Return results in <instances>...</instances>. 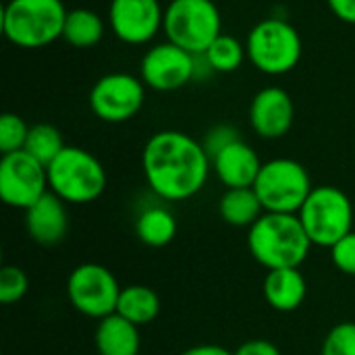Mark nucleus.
I'll return each instance as SVG.
<instances>
[{
    "mask_svg": "<svg viewBox=\"0 0 355 355\" xmlns=\"http://www.w3.org/2000/svg\"><path fill=\"white\" fill-rule=\"evenodd\" d=\"M212 160L202 141L177 131L154 133L141 152V171L148 187L164 202H185L198 196L210 175Z\"/></svg>",
    "mask_w": 355,
    "mask_h": 355,
    "instance_id": "obj_1",
    "label": "nucleus"
},
{
    "mask_svg": "<svg viewBox=\"0 0 355 355\" xmlns=\"http://www.w3.org/2000/svg\"><path fill=\"white\" fill-rule=\"evenodd\" d=\"M248 248L266 270L300 268L314 248L297 214L264 212L248 231Z\"/></svg>",
    "mask_w": 355,
    "mask_h": 355,
    "instance_id": "obj_2",
    "label": "nucleus"
},
{
    "mask_svg": "<svg viewBox=\"0 0 355 355\" xmlns=\"http://www.w3.org/2000/svg\"><path fill=\"white\" fill-rule=\"evenodd\" d=\"M67 12L62 0H8L2 10V33L21 50L46 48L62 37Z\"/></svg>",
    "mask_w": 355,
    "mask_h": 355,
    "instance_id": "obj_3",
    "label": "nucleus"
},
{
    "mask_svg": "<svg viewBox=\"0 0 355 355\" xmlns=\"http://www.w3.org/2000/svg\"><path fill=\"white\" fill-rule=\"evenodd\" d=\"M104 164L87 150L67 146L48 164V187L67 204L96 202L106 189Z\"/></svg>",
    "mask_w": 355,
    "mask_h": 355,
    "instance_id": "obj_4",
    "label": "nucleus"
},
{
    "mask_svg": "<svg viewBox=\"0 0 355 355\" xmlns=\"http://www.w3.org/2000/svg\"><path fill=\"white\" fill-rule=\"evenodd\" d=\"M250 62L264 75L279 77L293 71L302 60L300 31L281 17H266L258 21L245 40Z\"/></svg>",
    "mask_w": 355,
    "mask_h": 355,
    "instance_id": "obj_5",
    "label": "nucleus"
},
{
    "mask_svg": "<svg viewBox=\"0 0 355 355\" xmlns=\"http://www.w3.org/2000/svg\"><path fill=\"white\" fill-rule=\"evenodd\" d=\"M162 31L175 46L191 54H204L223 33L216 0H171L164 8Z\"/></svg>",
    "mask_w": 355,
    "mask_h": 355,
    "instance_id": "obj_6",
    "label": "nucleus"
},
{
    "mask_svg": "<svg viewBox=\"0 0 355 355\" xmlns=\"http://www.w3.org/2000/svg\"><path fill=\"white\" fill-rule=\"evenodd\" d=\"M312 245L333 248L354 231V204L349 196L333 185L314 187L297 212Z\"/></svg>",
    "mask_w": 355,
    "mask_h": 355,
    "instance_id": "obj_7",
    "label": "nucleus"
},
{
    "mask_svg": "<svg viewBox=\"0 0 355 355\" xmlns=\"http://www.w3.org/2000/svg\"><path fill=\"white\" fill-rule=\"evenodd\" d=\"M312 189L310 173L293 158H272L264 162L254 183L264 212L277 214H297Z\"/></svg>",
    "mask_w": 355,
    "mask_h": 355,
    "instance_id": "obj_8",
    "label": "nucleus"
},
{
    "mask_svg": "<svg viewBox=\"0 0 355 355\" xmlns=\"http://www.w3.org/2000/svg\"><path fill=\"white\" fill-rule=\"evenodd\" d=\"M121 289L116 277L96 262L79 264L67 279V297L71 306L79 314L96 320L116 312Z\"/></svg>",
    "mask_w": 355,
    "mask_h": 355,
    "instance_id": "obj_9",
    "label": "nucleus"
},
{
    "mask_svg": "<svg viewBox=\"0 0 355 355\" xmlns=\"http://www.w3.org/2000/svg\"><path fill=\"white\" fill-rule=\"evenodd\" d=\"M146 100V83L131 73L102 75L89 89V108L104 123H125L133 119Z\"/></svg>",
    "mask_w": 355,
    "mask_h": 355,
    "instance_id": "obj_10",
    "label": "nucleus"
},
{
    "mask_svg": "<svg viewBox=\"0 0 355 355\" xmlns=\"http://www.w3.org/2000/svg\"><path fill=\"white\" fill-rule=\"evenodd\" d=\"M48 187V168L25 150L2 154L0 158V198L6 206L27 210Z\"/></svg>",
    "mask_w": 355,
    "mask_h": 355,
    "instance_id": "obj_11",
    "label": "nucleus"
},
{
    "mask_svg": "<svg viewBox=\"0 0 355 355\" xmlns=\"http://www.w3.org/2000/svg\"><path fill=\"white\" fill-rule=\"evenodd\" d=\"M139 77L146 87L156 92H175L196 79V54L173 42L154 44L139 62Z\"/></svg>",
    "mask_w": 355,
    "mask_h": 355,
    "instance_id": "obj_12",
    "label": "nucleus"
},
{
    "mask_svg": "<svg viewBox=\"0 0 355 355\" xmlns=\"http://www.w3.org/2000/svg\"><path fill=\"white\" fill-rule=\"evenodd\" d=\"M164 25V8L160 0H110L108 27L129 46L150 44Z\"/></svg>",
    "mask_w": 355,
    "mask_h": 355,
    "instance_id": "obj_13",
    "label": "nucleus"
},
{
    "mask_svg": "<svg viewBox=\"0 0 355 355\" xmlns=\"http://www.w3.org/2000/svg\"><path fill=\"white\" fill-rule=\"evenodd\" d=\"M295 106L287 89L279 85L262 87L250 102V125L264 139H279L289 133Z\"/></svg>",
    "mask_w": 355,
    "mask_h": 355,
    "instance_id": "obj_14",
    "label": "nucleus"
},
{
    "mask_svg": "<svg viewBox=\"0 0 355 355\" xmlns=\"http://www.w3.org/2000/svg\"><path fill=\"white\" fill-rule=\"evenodd\" d=\"M25 229L40 245H58L69 233L67 202L46 191L33 206L25 210Z\"/></svg>",
    "mask_w": 355,
    "mask_h": 355,
    "instance_id": "obj_15",
    "label": "nucleus"
},
{
    "mask_svg": "<svg viewBox=\"0 0 355 355\" xmlns=\"http://www.w3.org/2000/svg\"><path fill=\"white\" fill-rule=\"evenodd\" d=\"M262 164L258 152L243 139L233 141L212 158V171L227 189L254 187Z\"/></svg>",
    "mask_w": 355,
    "mask_h": 355,
    "instance_id": "obj_16",
    "label": "nucleus"
},
{
    "mask_svg": "<svg viewBox=\"0 0 355 355\" xmlns=\"http://www.w3.org/2000/svg\"><path fill=\"white\" fill-rule=\"evenodd\" d=\"M264 300L277 312H295L308 293V283L300 268L268 270L264 279Z\"/></svg>",
    "mask_w": 355,
    "mask_h": 355,
    "instance_id": "obj_17",
    "label": "nucleus"
},
{
    "mask_svg": "<svg viewBox=\"0 0 355 355\" xmlns=\"http://www.w3.org/2000/svg\"><path fill=\"white\" fill-rule=\"evenodd\" d=\"M96 349L100 355H139V327L125 320L116 312L98 320Z\"/></svg>",
    "mask_w": 355,
    "mask_h": 355,
    "instance_id": "obj_18",
    "label": "nucleus"
},
{
    "mask_svg": "<svg viewBox=\"0 0 355 355\" xmlns=\"http://www.w3.org/2000/svg\"><path fill=\"white\" fill-rule=\"evenodd\" d=\"M218 214L220 218L231 227H252L262 214L264 206L254 191V187H237L227 189L218 202Z\"/></svg>",
    "mask_w": 355,
    "mask_h": 355,
    "instance_id": "obj_19",
    "label": "nucleus"
},
{
    "mask_svg": "<svg viewBox=\"0 0 355 355\" xmlns=\"http://www.w3.org/2000/svg\"><path fill=\"white\" fill-rule=\"evenodd\" d=\"M116 314L135 327H144L156 320L160 314V297L154 289L146 285H129L121 289Z\"/></svg>",
    "mask_w": 355,
    "mask_h": 355,
    "instance_id": "obj_20",
    "label": "nucleus"
},
{
    "mask_svg": "<svg viewBox=\"0 0 355 355\" xmlns=\"http://www.w3.org/2000/svg\"><path fill=\"white\" fill-rule=\"evenodd\" d=\"M135 235L148 248H164L177 235V218L164 206H150L135 220Z\"/></svg>",
    "mask_w": 355,
    "mask_h": 355,
    "instance_id": "obj_21",
    "label": "nucleus"
},
{
    "mask_svg": "<svg viewBox=\"0 0 355 355\" xmlns=\"http://www.w3.org/2000/svg\"><path fill=\"white\" fill-rule=\"evenodd\" d=\"M106 31L104 19L92 8H71L64 19L62 40L73 48H94Z\"/></svg>",
    "mask_w": 355,
    "mask_h": 355,
    "instance_id": "obj_22",
    "label": "nucleus"
},
{
    "mask_svg": "<svg viewBox=\"0 0 355 355\" xmlns=\"http://www.w3.org/2000/svg\"><path fill=\"white\" fill-rule=\"evenodd\" d=\"M64 148H67L64 146V139H62L60 131L54 125H50V123H35V125L29 127L27 141H25V148L23 150L48 168V164Z\"/></svg>",
    "mask_w": 355,
    "mask_h": 355,
    "instance_id": "obj_23",
    "label": "nucleus"
},
{
    "mask_svg": "<svg viewBox=\"0 0 355 355\" xmlns=\"http://www.w3.org/2000/svg\"><path fill=\"white\" fill-rule=\"evenodd\" d=\"M204 56L214 73H233L248 58V50H245V44H241L237 37H233L229 33H220L208 46Z\"/></svg>",
    "mask_w": 355,
    "mask_h": 355,
    "instance_id": "obj_24",
    "label": "nucleus"
},
{
    "mask_svg": "<svg viewBox=\"0 0 355 355\" xmlns=\"http://www.w3.org/2000/svg\"><path fill=\"white\" fill-rule=\"evenodd\" d=\"M27 133H29V125L19 114L4 112L0 116V152L10 154L23 150L27 141Z\"/></svg>",
    "mask_w": 355,
    "mask_h": 355,
    "instance_id": "obj_25",
    "label": "nucleus"
},
{
    "mask_svg": "<svg viewBox=\"0 0 355 355\" xmlns=\"http://www.w3.org/2000/svg\"><path fill=\"white\" fill-rule=\"evenodd\" d=\"M29 289V279L19 266H2L0 270V302L10 306L25 297Z\"/></svg>",
    "mask_w": 355,
    "mask_h": 355,
    "instance_id": "obj_26",
    "label": "nucleus"
},
{
    "mask_svg": "<svg viewBox=\"0 0 355 355\" xmlns=\"http://www.w3.org/2000/svg\"><path fill=\"white\" fill-rule=\"evenodd\" d=\"M322 355H355V322L335 324L324 337Z\"/></svg>",
    "mask_w": 355,
    "mask_h": 355,
    "instance_id": "obj_27",
    "label": "nucleus"
},
{
    "mask_svg": "<svg viewBox=\"0 0 355 355\" xmlns=\"http://www.w3.org/2000/svg\"><path fill=\"white\" fill-rule=\"evenodd\" d=\"M237 139H241L239 129L233 127V125L220 123V125H214V127L204 135L202 146H204L206 154H208L210 160H212L218 152H223L225 148H229V146H231L233 141H237Z\"/></svg>",
    "mask_w": 355,
    "mask_h": 355,
    "instance_id": "obj_28",
    "label": "nucleus"
},
{
    "mask_svg": "<svg viewBox=\"0 0 355 355\" xmlns=\"http://www.w3.org/2000/svg\"><path fill=\"white\" fill-rule=\"evenodd\" d=\"M331 258L343 275L355 277V231L347 233L331 248Z\"/></svg>",
    "mask_w": 355,
    "mask_h": 355,
    "instance_id": "obj_29",
    "label": "nucleus"
},
{
    "mask_svg": "<svg viewBox=\"0 0 355 355\" xmlns=\"http://www.w3.org/2000/svg\"><path fill=\"white\" fill-rule=\"evenodd\" d=\"M233 355H281L279 347L266 339H250L245 343H241Z\"/></svg>",
    "mask_w": 355,
    "mask_h": 355,
    "instance_id": "obj_30",
    "label": "nucleus"
},
{
    "mask_svg": "<svg viewBox=\"0 0 355 355\" xmlns=\"http://www.w3.org/2000/svg\"><path fill=\"white\" fill-rule=\"evenodd\" d=\"M327 4L339 21L355 25V0H327Z\"/></svg>",
    "mask_w": 355,
    "mask_h": 355,
    "instance_id": "obj_31",
    "label": "nucleus"
},
{
    "mask_svg": "<svg viewBox=\"0 0 355 355\" xmlns=\"http://www.w3.org/2000/svg\"><path fill=\"white\" fill-rule=\"evenodd\" d=\"M179 355H233V352H229L227 347L223 345H212V343H206V345H196V347H189L185 352H181Z\"/></svg>",
    "mask_w": 355,
    "mask_h": 355,
    "instance_id": "obj_32",
    "label": "nucleus"
}]
</instances>
